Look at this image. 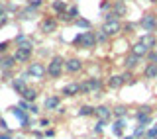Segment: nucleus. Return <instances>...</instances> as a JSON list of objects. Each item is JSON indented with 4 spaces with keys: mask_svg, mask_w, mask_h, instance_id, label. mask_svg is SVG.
Here are the masks:
<instances>
[{
    "mask_svg": "<svg viewBox=\"0 0 157 139\" xmlns=\"http://www.w3.org/2000/svg\"><path fill=\"white\" fill-rule=\"evenodd\" d=\"M12 88H14V90H16V92L20 94V92L24 90V88H28V84H26V78H20V77H16V78L12 81Z\"/></svg>",
    "mask_w": 157,
    "mask_h": 139,
    "instance_id": "24",
    "label": "nucleus"
},
{
    "mask_svg": "<svg viewBox=\"0 0 157 139\" xmlns=\"http://www.w3.org/2000/svg\"><path fill=\"white\" fill-rule=\"evenodd\" d=\"M140 112H141V114H151V112H153V108H151V106H141Z\"/></svg>",
    "mask_w": 157,
    "mask_h": 139,
    "instance_id": "40",
    "label": "nucleus"
},
{
    "mask_svg": "<svg viewBox=\"0 0 157 139\" xmlns=\"http://www.w3.org/2000/svg\"><path fill=\"white\" fill-rule=\"evenodd\" d=\"M16 43H18V47H22V49H32L33 51V41L28 36H24V33H18L16 36Z\"/></svg>",
    "mask_w": 157,
    "mask_h": 139,
    "instance_id": "12",
    "label": "nucleus"
},
{
    "mask_svg": "<svg viewBox=\"0 0 157 139\" xmlns=\"http://www.w3.org/2000/svg\"><path fill=\"white\" fill-rule=\"evenodd\" d=\"M137 63H140V57L134 55V53H130L126 59H124V67L128 69V71H132V69H136L137 67Z\"/></svg>",
    "mask_w": 157,
    "mask_h": 139,
    "instance_id": "19",
    "label": "nucleus"
},
{
    "mask_svg": "<svg viewBox=\"0 0 157 139\" xmlns=\"http://www.w3.org/2000/svg\"><path fill=\"white\" fill-rule=\"evenodd\" d=\"M32 133H33V135H36V137H43V135H45V133H41V131H36V130H33Z\"/></svg>",
    "mask_w": 157,
    "mask_h": 139,
    "instance_id": "48",
    "label": "nucleus"
},
{
    "mask_svg": "<svg viewBox=\"0 0 157 139\" xmlns=\"http://www.w3.org/2000/svg\"><path fill=\"white\" fill-rule=\"evenodd\" d=\"M10 110L14 112V116H16L18 120H22V123H24V122H28V114L24 112V110H20V108H10Z\"/></svg>",
    "mask_w": 157,
    "mask_h": 139,
    "instance_id": "28",
    "label": "nucleus"
},
{
    "mask_svg": "<svg viewBox=\"0 0 157 139\" xmlns=\"http://www.w3.org/2000/svg\"><path fill=\"white\" fill-rule=\"evenodd\" d=\"M12 77V71H2V81H10Z\"/></svg>",
    "mask_w": 157,
    "mask_h": 139,
    "instance_id": "41",
    "label": "nucleus"
},
{
    "mask_svg": "<svg viewBox=\"0 0 157 139\" xmlns=\"http://www.w3.org/2000/svg\"><path fill=\"white\" fill-rule=\"evenodd\" d=\"M106 41H108V36H106V33L102 32V29H100V32H96V43H106Z\"/></svg>",
    "mask_w": 157,
    "mask_h": 139,
    "instance_id": "34",
    "label": "nucleus"
},
{
    "mask_svg": "<svg viewBox=\"0 0 157 139\" xmlns=\"http://www.w3.org/2000/svg\"><path fill=\"white\" fill-rule=\"evenodd\" d=\"M112 12H114L118 18H120V16H124V14H126V4L122 2V0H118L116 4H112Z\"/></svg>",
    "mask_w": 157,
    "mask_h": 139,
    "instance_id": "25",
    "label": "nucleus"
},
{
    "mask_svg": "<svg viewBox=\"0 0 157 139\" xmlns=\"http://www.w3.org/2000/svg\"><path fill=\"white\" fill-rule=\"evenodd\" d=\"M47 73V69L41 65V63H32L28 67V77H36V78H43Z\"/></svg>",
    "mask_w": 157,
    "mask_h": 139,
    "instance_id": "7",
    "label": "nucleus"
},
{
    "mask_svg": "<svg viewBox=\"0 0 157 139\" xmlns=\"http://www.w3.org/2000/svg\"><path fill=\"white\" fill-rule=\"evenodd\" d=\"M155 127H157V123H155Z\"/></svg>",
    "mask_w": 157,
    "mask_h": 139,
    "instance_id": "53",
    "label": "nucleus"
},
{
    "mask_svg": "<svg viewBox=\"0 0 157 139\" xmlns=\"http://www.w3.org/2000/svg\"><path fill=\"white\" fill-rule=\"evenodd\" d=\"M102 32L106 33L108 37H112V36H116V33H120L122 32V22H120V18H114V20H106L104 24H102Z\"/></svg>",
    "mask_w": 157,
    "mask_h": 139,
    "instance_id": "4",
    "label": "nucleus"
},
{
    "mask_svg": "<svg viewBox=\"0 0 157 139\" xmlns=\"http://www.w3.org/2000/svg\"><path fill=\"white\" fill-rule=\"evenodd\" d=\"M132 53H134V55H137V57L141 59V57H145L147 53H149V49H147V47H145L141 41H137V43H134V45H132Z\"/></svg>",
    "mask_w": 157,
    "mask_h": 139,
    "instance_id": "16",
    "label": "nucleus"
},
{
    "mask_svg": "<svg viewBox=\"0 0 157 139\" xmlns=\"http://www.w3.org/2000/svg\"><path fill=\"white\" fill-rule=\"evenodd\" d=\"M12 57L16 59V63H28L29 59H32V49H22V47H18L16 53H14Z\"/></svg>",
    "mask_w": 157,
    "mask_h": 139,
    "instance_id": "8",
    "label": "nucleus"
},
{
    "mask_svg": "<svg viewBox=\"0 0 157 139\" xmlns=\"http://www.w3.org/2000/svg\"><path fill=\"white\" fill-rule=\"evenodd\" d=\"M124 127H126V120L124 118H118L114 122V126H112V131H114V135L122 137V133H124Z\"/></svg>",
    "mask_w": 157,
    "mask_h": 139,
    "instance_id": "21",
    "label": "nucleus"
},
{
    "mask_svg": "<svg viewBox=\"0 0 157 139\" xmlns=\"http://www.w3.org/2000/svg\"><path fill=\"white\" fill-rule=\"evenodd\" d=\"M144 135H145V126H137L136 131H134V137L140 139V137H144Z\"/></svg>",
    "mask_w": 157,
    "mask_h": 139,
    "instance_id": "35",
    "label": "nucleus"
},
{
    "mask_svg": "<svg viewBox=\"0 0 157 139\" xmlns=\"http://www.w3.org/2000/svg\"><path fill=\"white\" fill-rule=\"evenodd\" d=\"M108 6H110V2H106V0H104V2H102V4H100V8H102V10H106Z\"/></svg>",
    "mask_w": 157,
    "mask_h": 139,
    "instance_id": "49",
    "label": "nucleus"
},
{
    "mask_svg": "<svg viewBox=\"0 0 157 139\" xmlns=\"http://www.w3.org/2000/svg\"><path fill=\"white\" fill-rule=\"evenodd\" d=\"M112 116L114 118H126L128 116V108L126 106H116L114 110H112Z\"/></svg>",
    "mask_w": 157,
    "mask_h": 139,
    "instance_id": "26",
    "label": "nucleus"
},
{
    "mask_svg": "<svg viewBox=\"0 0 157 139\" xmlns=\"http://www.w3.org/2000/svg\"><path fill=\"white\" fill-rule=\"evenodd\" d=\"M122 2H126V0H122Z\"/></svg>",
    "mask_w": 157,
    "mask_h": 139,
    "instance_id": "52",
    "label": "nucleus"
},
{
    "mask_svg": "<svg viewBox=\"0 0 157 139\" xmlns=\"http://www.w3.org/2000/svg\"><path fill=\"white\" fill-rule=\"evenodd\" d=\"M140 41L144 43L147 49H155V47H157V39H155L153 33H144V36L140 37Z\"/></svg>",
    "mask_w": 157,
    "mask_h": 139,
    "instance_id": "14",
    "label": "nucleus"
},
{
    "mask_svg": "<svg viewBox=\"0 0 157 139\" xmlns=\"http://www.w3.org/2000/svg\"><path fill=\"white\" fill-rule=\"evenodd\" d=\"M57 22H73V18L69 16V12H63V14H57Z\"/></svg>",
    "mask_w": 157,
    "mask_h": 139,
    "instance_id": "33",
    "label": "nucleus"
},
{
    "mask_svg": "<svg viewBox=\"0 0 157 139\" xmlns=\"http://www.w3.org/2000/svg\"><path fill=\"white\" fill-rule=\"evenodd\" d=\"M14 67H16V59L14 57H8V55L0 57V69L2 71H12Z\"/></svg>",
    "mask_w": 157,
    "mask_h": 139,
    "instance_id": "15",
    "label": "nucleus"
},
{
    "mask_svg": "<svg viewBox=\"0 0 157 139\" xmlns=\"http://www.w3.org/2000/svg\"><path fill=\"white\" fill-rule=\"evenodd\" d=\"M0 130H2V131H6V133H10V127H8V123L4 122V120H0Z\"/></svg>",
    "mask_w": 157,
    "mask_h": 139,
    "instance_id": "39",
    "label": "nucleus"
},
{
    "mask_svg": "<svg viewBox=\"0 0 157 139\" xmlns=\"http://www.w3.org/2000/svg\"><path fill=\"white\" fill-rule=\"evenodd\" d=\"M28 112H29V114H37V112H39V108L36 106V104H32V102H29V106H28Z\"/></svg>",
    "mask_w": 157,
    "mask_h": 139,
    "instance_id": "38",
    "label": "nucleus"
},
{
    "mask_svg": "<svg viewBox=\"0 0 157 139\" xmlns=\"http://www.w3.org/2000/svg\"><path fill=\"white\" fill-rule=\"evenodd\" d=\"M39 29H41L43 33H51V32H55V29H57V18H51V16L43 18V20H41V24H39Z\"/></svg>",
    "mask_w": 157,
    "mask_h": 139,
    "instance_id": "6",
    "label": "nucleus"
},
{
    "mask_svg": "<svg viewBox=\"0 0 157 139\" xmlns=\"http://www.w3.org/2000/svg\"><path fill=\"white\" fill-rule=\"evenodd\" d=\"M149 2H153V4H157V0H149Z\"/></svg>",
    "mask_w": 157,
    "mask_h": 139,
    "instance_id": "51",
    "label": "nucleus"
},
{
    "mask_svg": "<svg viewBox=\"0 0 157 139\" xmlns=\"http://www.w3.org/2000/svg\"><path fill=\"white\" fill-rule=\"evenodd\" d=\"M144 77L145 78H157V65L155 63H147V67L144 71Z\"/></svg>",
    "mask_w": 157,
    "mask_h": 139,
    "instance_id": "23",
    "label": "nucleus"
},
{
    "mask_svg": "<svg viewBox=\"0 0 157 139\" xmlns=\"http://www.w3.org/2000/svg\"><path fill=\"white\" fill-rule=\"evenodd\" d=\"M78 116H94V108L88 106V104L86 106H81L78 108Z\"/></svg>",
    "mask_w": 157,
    "mask_h": 139,
    "instance_id": "27",
    "label": "nucleus"
},
{
    "mask_svg": "<svg viewBox=\"0 0 157 139\" xmlns=\"http://www.w3.org/2000/svg\"><path fill=\"white\" fill-rule=\"evenodd\" d=\"M41 4H43V0H29L28 6L33 8V10H37V8H41Z\"/></svg>",
    "mask_w": 157,
    "mask_h": 139,
    "instance_id": "36",
    "label": "nucleus"
},
{
    "mask_svg": "<svg viewBox=\"0 0 157 139\" xmlns=\"http://www.w3.org/2000/svg\"><path fill=\"white\" fill-rule=\"evenodd\" d=\"M37 90H36V88H24V90L22 92H20V98H22V100H26V102H33V100H36V98H37Z\"/></svg>",
    "mask_w": 157,
    "mask_h": 139,
    "instance_id": "13",
    "label": "nucleus"
},
{
    "mask_svg": "<svg viewBox=\"0 0 157 139\" xmlns=\"http://www.w3.org/2000/svg\"><path fill=\"white\" fill-rule=\"evenodd\" d=\"M61 106V98L59 96H47L45 98V110H57Z\"/></svg>",
    "mask_w": 157,
    "mask_h": 139,
    "instance_id": "18",
    "label": "nucleus"
},
{
    "mask_svg": "<svg viewBox=\"0 0 157 139\" xmlns=\"http://www.w3.org/2000/svg\"><path fill=\"white\" fill-rule=\"evenodd\" d=\"M63 71H65V59L63 57H51V61H49V65H47V74L51 78H59L63 74Z\"/></svg>",
    "mask_w": 157,
    "mask_h": 139,
    "instance_id": "2",
    "label": "nucleus"
},
{
    "mask_svg": "<svg viewBox=\"0 0 157 139\" xmlns=\"http://www.w3.org/2000/svg\"><path fill=\"white\" fill-rule=\"evenodd\" d=\"M6 24H8V16H6V14H2V16H0V28L6 26Z\"/></svg>",
    "mask_w": 157,
    "mask_h": 139,
    "instance_id": "42",
    "label": "nucleus"
},
{
    "mask_svg": "<svg viewBox=\"0 0 157 139\" xmlns=\"http://www.w3.org/2000/svg\"><path fill=\"white\" fill-rule=\"evenodd\" d=\"M0 139H12V135L6 133V131H2V133H0Z\"/></svg>",
    "mask_w": 157,
    "mask_h": 139,
    "instance_id": "45",
    "label": "nucleus"
},
{
    "mask_svg": "<svg viewBox=\"0 0 157 139\" xmlns=\"http://www.w3.org/2000/svg\"><path fill=\"white\" fill-rule=\"evenodd\" d=\"M81 69H82V61H81V59L73 57V59H67V61H65V71L67 73H78Z\"/></svg>",
    "mask_w": 157,
    "mask_h": 139,
    "instance_id": "9",
    "label": "nucleus"
},
{
    "mask_svg": "<svg viewBox=\"0 0 157 139\" xmlns=\"http://www.w3.org/2000/svg\"><path fill=\"white\" fill-rule=\"evenodd\" d=\"M73 43H75V45H82L85 49H92V47H96V33L90 32V29H86L81 36H77Z\"/></svg>",
    "mask_w": 157,
    "mask_h": 139,
    "instance_id": "3",
    "label": "nucleus"
},
{
    "mask_svg": "<svg viewBox=\"0 0 157 139\" xmlns=\"http://www.w3.org/2000/svg\"><path fill=\"white\" fill-rule=\"evenodd\" d=\"M108 88H112V90H116V88H120L122 84H124V81H122V74H112L110 78H108Z\"/></svg>",
    "mask_w": 157,
    "mask_h": 139,
    "instance_id": "20",
    "label": "nucleus"
},
{
    "mask_svg": "<svg viewBox=\"0 0 157 139\" xmlns=\"http://www.w3.org/2000/svg\"><path fill=\"white\" fill-rule=\"evenodd\" d=\"M67 12H69V16H71L73 20H77V16H78V8H77V6H71Z\"/></svg>",
    "mask_w": 157,
    "mask_h": 139,
    "instance_id": "37",
    "label": "nucleus"
},
{
    "mask_svg": "<svg viewBox=\"0 0 157 139\" xmlns=\"http://www.w3.org/2000/svg\"><path fill=\"white\" fill-rule=\"evenodd\" d=\"M39 126H41V127H47L49 126V120H45V118H43V120H39Z\"/></svg>",
    "mask_w": 157,
    "mask_h": 139,
    "instance_id": "44",
    "label": "nucleus"
},
{
    "mask_svg": "<svg viewBox=\"0 0 157 139\" xmlns=\"http://www.w3.org/2000/svg\"><path fill=\"white\" fill-rule=\"evenodd\" d=\"M2 14H6V8H4V4L0 2V16H2Z\"/></svg>",
    "mask_w": 157,
    "mask_h": 139,
    "instance_id": "50",
    "label": "nucleus"
},
{
    "mask_svg": "<svg viewBox=\"0 0 157 139\" xmlns=\"http://www.w3.org/2000/svg\"><path fill=\"white\" fill-rule=\"evenodd\" d=\"M136 120H137V126H145V127L153 122V120H151V114H141V112L136 114Z\"/></svg>",
    "mask_w": 157,
    "mask_h": 139,
    "instance_id": "22",
    "label": "nucleus"
},
{
    "mask_svg": "<svg viewBox=\"0 0 157 139\" xmlns=\"http://www.w3.org/2000/svg\"><path fill=\"white\" fill-rule=\"evenodd\" d=\"M75 24H77L78 28H85V29H90V28H92V24L88 22V20H85V18H77Z\"/></svg>",
    "mask_w": 157,
    "mask_h": 139,
    "instance_id": "29",
    "label": "nucleus"
},
{
    "mask_svg": "<svg viewBox=\"0 0 157 139\" xmlns=\"http://www.w3.org/2000/svg\"><path fill=\"white\" fill-rule=\"evenodd\" d=\"M122 81H124V84H128V82L134 84V82H136V78H134V74H132L130 71H126L124 74H122Z\"/></svg>",
    "mask_w": 157,
    "mask_h": 139,
    "instance_id": "31",
    "label": "nucleus"
},
{
    "mask_svg": "<svg viewBox=\"0 0 157 139\" xmlns=\"http://www.w3.org/2000/svg\"><path fill=\"white\" fill-rule=\"evenodd\" d=\"M144 139H157V127H149V130H145V135Z\"/></svg>",
    "mask_w": 157,
    "mask_h": 139,
    "instance_id": "30",
    "label": "nucleus"
},
{
    "mask_svg": "<svg viewBox=\"0 0 157 139\" xmlns=\"http://www.w3.org/2000/svg\"><path fill=\"white\" fill-rule=\"evenodd\" d=\"M134 28H136L134 24H126V26H122V29H126V32H132Z\"/></svg>",
    "mask_w": 157,
    "mask_h": 139,
    "instance_id": "43",
    "label": "nucleus"
},
{
    "mask_svg": "<svg viewBox=\"0 0 157 139\" xmlns=\"http://www.w3.org/2000/svg\"><path fill=\"white\" fill-rule=\"evenodd\" d=\"M81 94V82H69L65 88H63V96H77Z\"/></svg>",
    "mask_w": 157,
    "mask_h": 139,
    "instance_id": "11",
    "label": "nucleus"
},
{
    "mask_svg": "<svg viewBox=\"0 0 157 139\" xmlns=\"http://www.w3.org/2000/svg\"><path fill=\"white\" fill-rule=\"evenodd\" d=\"M140 26L144 28L145 33H153L157 29V16L155 14H145V16L140 20Z\"/></svg>",
    "mask_w": 157,
    "mask_h": 139,
    "instance_id": "5",
    "label": "nucleus"
},
{
    "mask_svg": "<svg viewBox=\"0 0 157 139\" xmlns=\"http://www.w3.org/2000/svg\"><path fill=\"white\" fill-rule=\"evenodd\" d=\"M53 135H55V131H53V130H47L45 131V137H53Z\"/></svg>",
    "mask_w": 157,
    "mask_h": 139,
    "instance_id": "47",
    "label": "nucleus"
},
{
    "mask_svg": "<svg viewBox=\"0 0 157 139\" xmlns=\"http://www.w3.org/2000/svg\"><path fill=\"white\" fill-rule=\"evenodd\" d=\"M51 10L55 14H63V12H67V10H69V6H67L65 0H53V2H51Z\"/></svg>",
    "mask_w": 157,
    "mask_h": 139,
    "instance_id": "17",
    "label": "nucleus"
},
{
    "mask_svg": "<svg viewBox=\"0 0 157 139\" xmlns=\"http://www.w3.org/2000/svg\"><path fill=\"white\" fill-rule=\"evenodd\" d=\"M147 61H149V63H155V65H157V49H149V53H147Z\"/></svg>",
    "mask_w": 157,
    "mask_h": 139,
    "instance_id": "32",
    "label": "nucleus"
},
{
    "mask_svg": "<svg viewBox=\"0 0 157 139\" xmlns=\"http://www.w3.org/2000/svg\"><path fill=\"white\" fill-rule=\"evenodd\" d=\"M94 116L98 118V120L108 122L112 118V108H108V106H96L94 108Z\"/></svg>",
    "mask_w": 157,
    "mask_h": 139,
    "instance_id": "10",
    "label": "nucleus"
},
{
    "mask_svg": "<svg viewBox=\"0 0 157 139\" xmlns=\"http://www.w3.org/2000/svg\"><path fill=\"white\" fill-rule=\"evenodd\" d=\"M102 88H104V82H102V78H96V77H90V78H86V81L81 82V94L100 96Z\"/></svg>",
    "mask_w": 157,
    "mask_h": 139,
    "instance_id": "1",
    "label": "nucleus"
},
{
    "mask_svg": "<svg viewBox=\"0 0 157 139\" xmlns=\"http://www.w3.org/2000/svg\"><path fill=\"white\" fill-rule=\"evenodd\" d=\"M6 49H8V41H4V43H0V53H2V51H6Z\"/></svg>",
    "mask_w": 157,
    "mask_h": 139,
    "instance_id": "46",
    "label": "nucleus"
}]
</instances>
